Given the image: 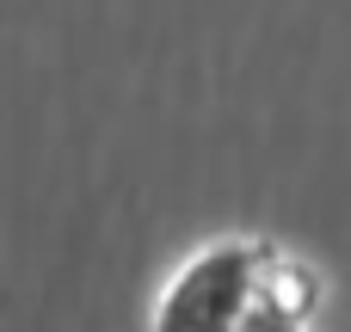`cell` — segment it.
<instances>
[{"label":"cell","mask_w":351,"mask_h":332,"mask_svg":"<svg viewBox=\"0 0 351 332\" xmlns=\"http://www.w3.org/2000/svg\"><path fill=\"white\" fill-rule=\"evenodd\" d=\"M265 240H222L197 253L154 302V332H241L265 296Z\"/></svg>","instance_id":"obj_1"},{"label":"cell","mask_w":351,"mask_h":332,"mask_svg":"<svg viewBox=\"0 0 351 332\" xmlns=\"http://www.w3.org/2000/svg\"><path fill=\"white\" fill-rule=\"evenodd\" d=\"M241 332H302V320H296L290 308H278L271 296H259V308L247 314V327H241Z\"/></svg>","instance_id":"obj_3"},{"label":"cell","mask_w":351,"mask_h":332,"mask_svg":"<svg viewBox=\"0 0 351 332\" xmlns=\"http://www.w3.org/2000/svg\"><path fill=\"white\" fill-rule=\"evenodd\" d=\"M265 296H271L278 308H290L296 320H308V314H315V302H321L315 277H308L296 259H284L278 246H271V265H265Z\"/></svg>","instance_id":"obj_2"}]
</instances>
